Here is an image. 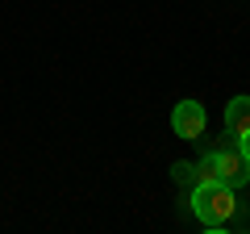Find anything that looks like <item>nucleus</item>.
<instances>
[{
	"instance_id": "4",
	"label": "nucleus",
	"mask_w": 250,
	"mask_h": 234,
	"mask_svg": "<svg viewBox=\"0 0 250 234\" xmlns=\"http://www.w3.org/2000/svg\"><path fill=\"white\" fill-rule=\"evenodd\" d=\"M225 130H229L233 138H242L250 130V96H246V92L233 96L229 105H225Z\"/></svg>"
},
{
	"instance_id": "2",
	"label": "nucleus",
	"mask_w": 250,
	"mask_h": 234,
	"mask_svg": "<svg viewBox=\"0 0 250 234\" xmlns=\"http://www.w3.org/2000/svg\"><path fill=\"white\" fill-rule=\"evenodd\" d=\"M205 126H208V113H205L200 100L188 96V100L175 105V113H171V130H175V138H188V142H192V138L205 134Z\"/></svg>"
},
{
	"instance_id": "5",
	"label": "nucleus",
	"mask_w": 250,
	"mask_h": 234,
	"mask_svg": "<svg viewBox=\"0 0 250 234\" xmlns=\"http://www.w3.org/2000/svg\"><path fill=\"white\" fill-rule=\"evenodd\" d=\"M171 171H175V180H179V184H188V176H192V167H188V163H175Z\"/></svg>"
},
{
	"instance_id": "3",
	"label": "nucleus",
	"mask_w": 250,
	"mask_h": 234,
	"mask_svg": "<svg viewBox=\"0 0 250 234\" xmlns=\"http://www.w3.org/2000/svg\"><path fill=\"white\" fill-rule=\"evenodd\" d=\"M213 171H217V180H221V184H229L233 192H238L242 184L250 180V163L242 159V151H238V146H225V151H213Z\"/></svg>"
},
{
	"instance_id": "1",
	"label": "nucleus",
	"mask_w": 250,
	"mask_h": 234,
	"mask_svg": "<svg viewBox=\"0 0 250 234\" xmlns=\"http://www.w3.org/2000/svg\"><path fill=\"white\" fill-rule=\"evenodd\" d=\"M192 213L200 217L205 230H225L238 213V201H233V188L221 180H205L192 188Z\"/></svg>"
},
{
	"instance_id": "6",
	"label": "nucleus",
	"mask_w": 250,
	"mask_h": 234,
	"mask_svg": "<svg viewBox=\"0 0 250 234\" xmlns=\"http://www.w3.org/2000/svg\"><path fill=\"white\" fill-rule=\"evenodd\" d=\"M238 151H242V159H246V163H250V130H246V134H242V138H238Z\"/></svg>"
}]
</instances>
